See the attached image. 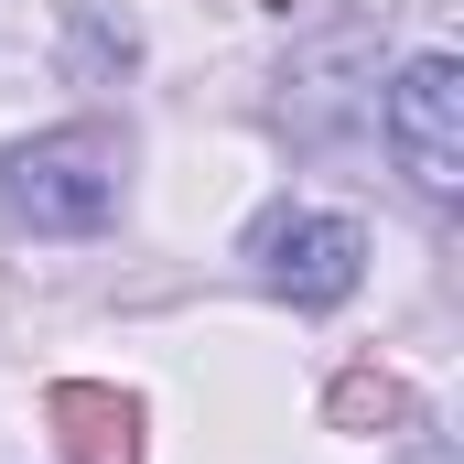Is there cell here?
<instances>
[{"label":"cell","instance_id":"277c9868","mask_svg":"<svg viewBox=\"0 0 464 464\" xmlns=\"http://www.w3.org/2000/svg\"><path fill=\"white\" fill-rule=\"evenodd\" d=\"M54 443H65V464H140V411L98 378H65L54 389Z\"/></svg>","mask_w":464,"mask_h":464},{"label":"cell","instance_id":"5b68a950","mask_svg":"<svg viewBox=\"0 0 464 464\" xmlns=\"http://www.w3.org/2000/svg\"><path fill=\"white\" fill-rule=\"evenodd\" d=\"M335 421H356V432H367V421H400V389H389V378H367V367H356L346 389H335Z\"/></svg>","mask_w":464,"mask_h":464},{"label":"cell","instance_id":"3957f363","mask_svg":"<svg viewBox=\"0 0 464 464\" xmlns=\"http://www.w3.org/2000/svg\"><path fill=\"white\" fill-rule=\"evenodd\" d=\"M378 130H389L400 173H411L432 206L464 195V65L454 54H411L400 87H389V109H378Z\"/></svg>","mask_w":464,"mask_h":464},{"label":"cell","instance_id":"7a4b0ae2","mask_svg":"<svg viewBox=\"0 0 464 464\" xmlns=\"http://www.w3.org/2000/svg\"><path fill=\"white\" fill-rule=\"evenodd\" d=\"M248 270H259L281 303L335 314L356 281H367V227H356V217H314V206H270V217L248 227Z\"/></svg>","mask_w":464,"mask_h":464},{"label":"cell","instance_id":"6da1fadb","mask_svg":"<svg viewBox=\"0 0 464 464\" xmlns=\"http://www.w3.org/2000/svg\"><path fill=\"white\" fill-rule=\"evenodd\" d=\"M119 184H130V140H119L109 119H65V130L22 140V151L0 162V206H11L22 227H44V237L109 227V217H119Z\"/></svg>","mask_w":464,"mask_h":464}]
</instances>
